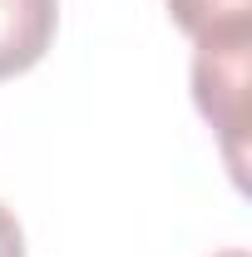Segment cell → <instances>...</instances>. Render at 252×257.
<instances>
[{
  "instance_id": "cell-1",
  "label": "cell",
  "mask_w": 252,
  "mask_h": 257,
  "mask_svg": "<svg viewBox=\"0 0 252 257\" xmlns=\"http://www.w3.org/2000/svg\"><path fill=\"white\" fill-rule=\"evenodd\" d=\"M193 104L198 114L213 124V134L222 139V154L232 178L242 183V144H247V45L252 30L237 35H208L193 40Z\"/></svg>"
},
{
  "instance_id": "cell-2",
  "label": "cell",
  "mask_w": 252,
  "mask_h": 257,
  "mask_svg": "<svg viewBox=\"0 0 252 257\" xmlns=\"http://www.w3.org/2000/svg\"><path fill=\"white\" fill-rule=\"evenodd\" d=\"M60 25V0H0V79H15L45 60Z\"/></svg>"
},
{
  "instance_id": "cell-3",
  "label": "cell",
  "mask_w": 252,
  "mask_h": 257,
  "mask_svg": "<svg viewBox=\"0 0 252 257\" xmlns=\"http://www.w3.org/2000/svg\"><path fill=\"white\" fill-rule=\"evenodd\" d=\"M168 15L193 40L252 30V0H168Z\"/></svg>"
},
{
  "instance_id": "cell-4",
  "label": "cell",
  "mask_w": 252,
  "mask_h": 257,
  "mask_svg": "<svg viewBox=\"0 0 252 257\" xmlns=\"http://www.w3.org/2000/svg\"><path fill=\"white\" fill-rule=\"evenodd\" d=\"M0 257H25V232H20V218L0 203Z\"/></svg>"
},
{
  "instance_id": "cell-5",
  "label": "cell",
  "mask_w": 252,
  "mask_h": 257,
  "mask_svg": "<svg viewBox=\"0 0 252 257\" xmlns=\"http://www.w3.org/2000/svg\"><path fill=\"white\" fill-rule=\"evenodd\" d=\"M213 257H247L242 247H227V252H213Z\"/></svg>"
}]
</instances>
